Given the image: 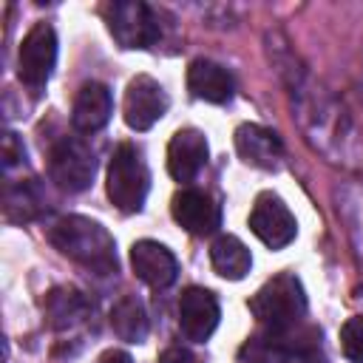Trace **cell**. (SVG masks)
<instances>
[{
  "label": "cell",
  "instance_id": "obj_1",
  "mask_svg": "<svg viewBox=\"0 0 363 363\" xmlns=\"http://www.w3.org/2000/svg\"><path fill=\"white\" fill-rule=\"evenodd\" d=\"M289 88L295 96V113L306 133V139L329 159V162H346L352 150V122L337 105L335 96H329L323 88H315L303 79V71L289 68Z\"/></svg>",
  "mask_w": 363,
  "mask_h": 363
},
{
  "label": "cell",
  "instance_id": "obj_2",
  "mask_svg": "<svg viewBox=\"0 0 363 363\" xmlns=\"http://www.w3.org/2000/svg\"><path fill=\"white\" fill-rule=\"evenodd\" d=\"M45 235L54 250L94 275H113L119 267L113 235L88 216H60Z\"/></svg>",
  "mask_w": 363,
  "mask_h": 363
},
{
  "label": "cell",
  "instance_id": "obj_3",
  "mask_svg": "<svg viewBox=\"0 0 363 363\" xmlns=\"http://www.w3.org/2000/svg\"><path fill=\"white\" fill-rule=\"evenodd\" d=\"M250 312L261 323L264 332H286L295 329L306 315V292L303 284L292 272L272 275L252 298Z\"/></svg>",
  "mask_w": 363,
  "mask_h": 363
},
{
  "label": "cell",
  "instance_id": "obj_4",
  "mask_svg": "<svg viewBox=\"0 0 363 363\" xmlns=\"http://www.w3.org/2000/svg\"><path fill=\"white\" fill-rule=\"evenodd\" d=\"M108 199L122 213H139L145 207L147 190H150V173L142 159V150L130 142L116 145L111 162H108V179H105Z\"/></svg>",
  "mask_w": 363,
  "mask_h": 363
},
{
  "label": "cell",
  "instance_id": "obj_5",
  "mask_svg": "<svg viewBox=\"0 0 363 363\" xmlns=\"http://www.w3.org/2000/svg\"><path fill=\"white\" fill-rule=\"evenodd\" d=\"M105 23L111 37L130 51L150 48L162 40V17L142 0H116L105 6Z\"/></svg>",
  "mask_w": 363,
  "mask_h": 363
},
{
  "label": "cell",
  "instance_id": "obj_6",
  "mask_svg": "<svg viewBox=\"0 0 363 363\" xmlns=\"http://www.w3.org/2000/svg\"><path fill=\"white\" fill-rule=\"evenodd\" d=\"M96 173V156L79 136H60L48 150V176L65 193H82Z\"/></svg>",
  "mask_w": 363,
  "mask_h": 363
},
{
  "label": "cell",
  "instance_id": "obj_7",
  "mask_svg": "<svg viewBox=\"0 0 363 363\" xmlns=\"http://www.w3.org/2000/svg\"><path fill=\"white\" fill-rule=\"evenodd\" d=\"M57 65V34L51 23H34L17 54V77L31 94H43Z\"/></svg>",
  "mask_w": 363,
  "mask_h": 363
},
{
  "label": "cell",
  "instance_id": "obj_8",
  "mask_svg": "<svg viewBox=\"0 0 363 363\" xmlns=\"http://www.w3.org/2000/svg\"><path fill=\"white\" fill-rule=\"evenodd\" d=\"M250 230L269 250H284V247H289L295 241L298 221L289 213V207L284 204V199L267 190V193L255 196V204L250 210Z\"/></svg>",
  "mask_w": 363,
  "mask_h": 363
},
{
  "label": "cell",
  "instance_id": "obj_9",
  "mask_svg": "<svg viewBox=\"0 0 363 363\" xmlns=\"http://www.w3.org/2000/svg\"><path fill=\"white\" fill-rule=\"evenodd\" d=\"M167 108H170V96L153 77L139 74L128 82L125 102H122V116H125L128 128L147 130L167 113Z\"/></svg>",
  "mask_w": 363,
  "mask_h": 363
},
{
  "label": "cell",
  "instance_id": "obj_10",
  "mask_svg": "<svg viewBox=\"0 0 363 363\" xmlns=\"http://www.w3.org/2000/svg\"><path fill=\"white\" fill-rule=\"evenodd\" d=\"M221 318L218 301L210 289L204 286H187L179 298V332L193 340V343H204L210 340V335L216 332Z\"/></svg>",
  "mask_w": 363,
  "mask_h": 363
},
{
  "label": "cell",
  "instance_id": "obj_11",
  "mask_svg": "<svg viewBox=\"0 0 363 363\" xmlns=\"http://www.w3.org/2000/svg\"><path fill=\"white\" fill-rule=\"evenodd\" d=\"M173 221L190 235H210L221 224V210L216 199L199 187H182L170 201Z\"/></svg>",
  "mask_w": 363,
  "mask_h": 363
},
{
  "label": "cell",
  "instance_id": "obj_12",
  "mask_svg": "<svg viewBox=\"0 0 363 363\" xmlns=\"http://www.w3.org/2000/svg\"><path fill=\"white\" fill-rule=\"evenodd\" d=\"M130 267L136 272V278L142 284H147L150 289H167L176 278H179V261L176 255L150 238H142L130 247Z\"/></svg>",
  "mask_w": 363,
  "mask_h": 363
},
{
  "label": "cell",
  "instance_id": "obj_13",
  "mask_svg": "<svg viewBox=\"0 0 363 363\" xmlns=\"http://www.w3.org/2000/svg\"><path fill=\"white\" fill-rule=\"evenodd\" d=\"M235 150H238L241 162L261 167V170H278L281 159H284L281 136L255 122H244L235 128Z\"/></svg>",
  "mask_w": 363,
  "mask_h": 363
},
{
  "label": "cell",
  "instance_id": "obj_14",
  "mask_svg": "<svg viewBox=\"0 0 363 363\" xmlns=\"http://www.w3.org/2000/svg\"><path fill=\"white\" fill-rule=\"evenodd\" d=\"M207 164V139L201 130L196 128H182L173 133L170 145H167V173L182 182L190 184L201 167Z\"/></svg>",
  "mask_w": 363,
  "mask_h": 363
},
{
  "label": "cell",
  "instance_id": "obj_15",
  "mask_svg": "<svg viewBox=\"0 0 363 363\" xmlns=\"http://www.w3.org/2000/svg\"><path fill=\"white\" fill-rule=\"evenodd\" d=\"M187 88L201 102L227 105L235 94V79L224 65H218L207 57H196L187 65Z\"/></svg>",
  "mask_w": 363,
  "mask_h": 363
},
{
  "label": "cell",
  "instance_id": "obj_16",
  "mask_svg": "<svg viewBox=\"0 0 363 363\" xmlns=\"http://www.w3.org/2000/svg\"><path fill=\"white\" fill-rule=\"evenodd\" d=\"M111 113H113V96H111L108 85L85 82L74 96L71 125L77 133H96L108 125Z\"/></svg>",
  "mask_w": 363,
  "mask_h": 363
},
{
  "label": "cell",
  "instance_id": "obj_17",
  "mask_svg": "<svg viewBox=\"0 0 363 363\" xmlns=\"http://www.w3.org/2000/svg\"><path fill=\"white\" fill-rule=\"evenodd\" d=\"M43 309H45L48 323L57 332L77 329L88 318V301L74 286H57V289H51L45 295V301H43Z\"/></svg>",
  "mask_w": 363,
  "mask_h": 363
},
{
  "label": "cell",
  "instance_id": "obj_18",
  "mask_svg": "<svg viewBox=\"0 0 363 363\" xmlns=\"http://www.w3.org/2000/svg\"><path fill=\"white\" fill-rule=\"evenodd\" d=\"M45 210L37 179H6V216L11 221H31Z\"/></svg>",
  "mask_w": 363,
  "mask_h": 363
},
{
  "label": "cell",
  "instance_id": "obj_19",
  "mask_svg": "<svg viewBox=\"0 0 363 363\" xmlns=\"http://www.w3.org/2000/svg\"><path fill=\"white\" fill-rule=\"evenodd\" d=\"M210 261L213 269L227 281H241L252 267V255L247 244L235 235H218L210 247Z\"/></svg>",
  "mask_w": 363,
  "mask_h": 363
},
{
  "label": "cell",
  "instance_id": "obj_20",
  "mask_svg": "<svg viewBox=\"0 0 363 363\" xmlns=\"http://www.w3.org/2000/svg\"><path fill=\"white\" fill-rule=\"evenodd\" d=\"M111 326H113L119 340H125V343H145L147 332H150V320H147V312H145L142 301L133 298V295L119 298L113 303V309H111Z\"/></svg>",
  "mask_w": 363,
  "mask_h": 363
},
{
  "label": "cell",
  "instance_id": "obj_21",
  "mask_svg": "<svg viewBox=\"0 0 363 363\" xmlns=\"http://www.w3.org/2000/svg\"><path fill=\"white\" fill-rule=\"evenodd\" d=\"M335 201H337V216L346 224L349 241H352L354 252L363 258V184L346 182L343 187H337Z\"/></svg>",
  "mask_w": 363,
  "mask_h": 363
},
{
  "label": "cell",
  "instance_id": "obj_22",
  "mask_svg": "<svg viewBox=\"0 0 363 363\" xmlns=\"http://www.w3.org/2000/svg\"><path fill=\"white\" fill-rule=\"evenodd\" d=\"M340 349L349 363H363V315H354L340 326Z\"/></svg>",
  "mask_w": 363,
  "mask_h": 363
},
{
  "label": "cell",
  "instance_id": "obj_23",
  "mask_svg": "<svg viewBox=\"0 0 363 363\" xmlns=\"http://www.w3.org/2000/svg\"><path fill=\"white\" fill-rule=\"evenodd\" d=\"M23 170L26 167V147L23 142L17 139V133H6L3 136V173L6 176H14V170Z\"/></svg>",
  "mask_w": 363,
  "mask_h": 363
},
{
  "label": "cell",
  "instance_id": "obj_24",
  "mask_svg": "<svg viewBox=\"0 0 363 363\" xmlns=\"http://www.w3.org/2000/svg\"><path fill=\"white\" fill-rule=\"evenodd\" d=\"M159 363H201V360L190 349H184V346H170V349L162 352Z\"/></svg>",
  "mask_w": 363,
  "mask_h": 363
},
{
  "label": "cell",
  "instance_id": "obj_25",
  "mask_svg": "<svg viewBox=\"0 0 363 363\" xmlns=\"http://www.w3.org/2000/svg\"><path fill=\"white\" fill-rule=\"evenodd\" d=\"M94 363H133V357H130L128 352H122V349H108V352H102Z\"/></svg>",
  "mask_w": 363,
  "mask_h": 363
}]
</instances>
